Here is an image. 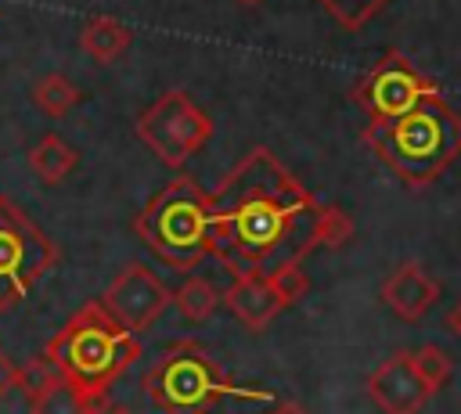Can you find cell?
<instances>
[{
    "label": "cell",
    "mask_w": 461,
    "mask_h": 414,
    "mask_svg": "<svg viewBox=\"0 0 461 414\" xmlns=\"http://www.w3.org/2000/svg\"><path fill=\"white\" fill-rule=\"evenodd\" d=\"M346 32H360L371 18H378L393 0H317Z\"/></svg>",
    "instance_id": "obj_20"
},
{
    "label": "cell",
    "mask_w": 461,
    "mask_h": 414,
    "mask_svg": "<svg viewBox=\"0 0 461 414\" xmlns=\"http://www.w3.org/2000/svg\"><path fill=\"white\" fill-rule=\"evenodd\" d=\"M169 299H173V292L162 284V277L151 266L130 263L112 277V284L101 292L97 302L104 306V313L115 324H122L126 331L137 335V331H148L166 313Z\"/></svg>",
    "instance_id": "obj_9"
},
{
    "label": "cell",
    "mask_w": 461,
    "mask_h": 414,
    "mask_svg": "<svg viewBox=\"0 0 461 414\" xmlns=\"http://www.w3.org/2000/svg\"><path fill=\"white\" fill-rule=\"evenodd\" d=\"M140 144L169 169H184L212 137V119L194 104L187 90H166L158 94L133 122Z\"/></svg>",
    "instance_id": "obj_6"
},
{
    "label": "cell",
    "mask_w": 461,
    "mask_h": 414,
    "mask_svg": "<svg viewBox=\"0 0 461 414\" xmlns=\"http://www.w3.org/2000/svg\"><path fill=\"white\" fill-rule=\"evenodd\" d=\"M18 382H22V367H14V364H11V356L0 349V400H4L7 392H14V389H18Z\"/></svg>",
    "instance_id": "obj_22"
},
{
    "label": "cell",
    "mask_w": 461,
    "mask_h": 414,
    "mask_svg": "<svg viewBox=\"0 0 461 414\" xmlns=\"http://www.w3.org/2000/svg\"><path fill=\"white\" fill-rule=\"evenodd\" d=\"M140 385H144V396L162 414H209L223 396L270 400V392H245V389H238L198 338L173 342L144 371Z\"/></svg>",
    "instance_id": "obj_5"
},
{
    "label": "cell",
    "mask_w": 461,
    "mask_h": 414,
    "mask_svg": "<svg viewBox=\"0 0 461 414\" xmlns=\"http://www.w3.org/2000/svg\"><path fill=\"white\" fill-rule=\"evenodd\" d=\"M144 353L140 338L133 331H126L122 324H115L104 306L97 299L83 302L65 328L47 342L43 360L65 378L72 382L86 400L94 403H108V389L112 382L137 364Z\"/></svg>",
    "instance_id": "obj_3"
},
{
    "label": "cell",
    "mask_w": 461,
    "mask_h": 414,
    "mask_svg": "<svg viewBox=\"0 0 461 414\" xmlns=\"http://www.w3.org/2000/svg\"><path fill=\"white\" fill-rule=\"evenodd\" d=\"M360 137L411 191H425L461 158V112L432 90L396 119H367Z\"/></svg>",
    "instance_id": "obj_2"
},
{
    "label": "cell",
    "mask_w": 461,
    "mask_h": 414,
    "mask_svg": "<svg viewBox=\"0 0 461 414\" xmlns=\"http://www.w3.org/2000/svg\"><path fill=\"white\" fill-rule=\"evenodd\" d=\"M447 328H450V331L461 338V299H457V302L447 310Z\"/></svg>",
    "instance_id": "obj_23"
},
{
    "label": "cell",
    "mask_w": 461,
    "mask_h": 414,
    "mask_svg": "<svg viewBox=\"0 0 461 414\" xmlns=\"http://www.w3.org/2000/svg\"><path fill=\"white\" fill-rule=\"evenodd\" d=\"M378 299H382V306H385L389 313H396L400 320L414 324V320H421V317L436 306L439 284H436V277H432L418 259H403L396 270H389V274L382 277Z\"/></svg>",
    "instance_id": "obj_12"
},
{
    "label": "cell",
    "mask_w": 461,
    "mask_h": 414,
    "mask_svg": "<svg viewBox=\"0 0 461 414\" xmlns=\"http://www.w3.org/2000/svg\"><path fill=\"white\" fill-rule=\"evenodd\" d=\"M169 306H176L180 320H187V324H205V320L216 313V306H220V292H216L212 281H205V277H184V284L173 292Z\"/></svg>",
    "instance_id": "obj_17"
},
{
    "label": "cell",
    "mask_w": 461,
    "mask_h": 414,
    "mask_svg": "<svg viewBox=\"0 0 461 414\" xmlns=\"http://www.w3.org/2000/svg\"><path fill=\"white\" fill-rule=\"evenodd\" d=\"M353 238V220L335 202H321L313 216V252L317 248H342Z\"/></svg>",
    "instance_id": "obj_18"
},
{
    "label": "cell",
    "mask_w": 461,
    "mask_h": 414,
    "mask_svg": "<svg viewBox=\"0 0 461 414\" xmlns=\"http://www.w3.org/2000/svg\"><path fill=\"white\" fill-rule=\"evenodd\" d=\"M101 414H133V410H130L126 403H104V410H101Z\"/></svg>",
    "instance_id": "obj_25"
},
{
    "label": "cell",
    "mask_w": 461,
    "mask_h": 414,
    "mask_svg": "<svg viewBox=\"0 0 461 414\" xmlns=\"http://www.w3.org/2000/svg\"><path fill=\"white\" fill-rule=\"evenodd\" d=\"M32 104L47 119H65L79 104V86L65 72H47V76H40L32 83Z\"/></svg>",
    "instance_id": "obj_16"
},
{
    "label": "cell",
    "mask_w": 461,
    "mask_h": 414,
    "mask_svg": "<svg viewBox=\"0 0 461 414\" xmlns=\"http://www.w3.org/2000/svg\"><path fill=\"white\" fill-rule=\"evenodd\" d=\"M267 281H270V288H274V295H277V302L281 306H295L306 292H310V277H306V270H303V263H277L274 270H267Z\"/></svg>",
    "instance_id": "obj_21"
},
{
    "label": "cell",
    "mask_w": 461,
    "mask_h": 414,
    "mask_svg": "<svg viewBox=\"0 0 461 414\" xmlns=\"http://www.w3.org/2000/svg\"><path fill=\"white\" fill-rule=\"evenodd\" d=\"M133 230L158 263L191 274L209 256V191L194 176L176 173L144 202L133 216Z\"/></svg>",
    "instance_id": "obj_4"
},
{
    "label": "cell",
    "mask_w": 461,
    "mask_h": 414,
    "mask_svg": "<svg viewBox=\"0 0 461 414\" xmlns=\"http://www.w3.org/2000/svg\"><path fill=\"white\" fill-rule=\"evenodd\" d=\"M130 43H133L130 25H122V22L112 18V14H94V18H86L83 29H79V47H83V54H86L90 61H97V65L119 61V58L130 50Z\"/></svg>",
    "instance_id": "obj_14"
},
{
    "label": "cell",
    "mask_w": 461,
    "mask_h": 414,
    "mask_svg": "<svg viewBox=\"0 0 461 414\" xmlns=\"http://www.w3.org/2000/svg\"><path fill=\"white\" fill-rule=\"evenodd\" d=\"M18 389L25 392L29 414H101L104 403L86 400L72 382H65L43 356H36L29 367H22Z\"/></svg>",
    "instance_id": "obj_11"
},
{
    "label": "cell",
    "mask_w": 461,
    "mask_h": 414,
    "mask_svg": "<svg viewBox=\"0 0 461 414\" xmlns=\"http://www.w3.org/2000/svg\"><path fill=\"white\" fill-rule=\"evenodd\" d=\"M25 162H29V169H32V176L40 180V184H61L72 169H76V162H79V151L61 137V133H43L32 148H29V155H25Z\"/></svg>",
    "instance_id": "obj_15"
},
{
    "label": "cell",
    "mask_w": 461,
    "mask_h": 414,
    "mask_svg": "<svg viewBox=\"0 0 461 414\" xmlns=\"http://www.w3.org/2000/svg\"><path fill=\"white\" fill-rule=\"evenodd\" d=\"M230 288L220 295V302L249 328V331H267L274 324V317L285 310L267 281V270H238L230 274Z\"/></svg>",
    "instance_id": "obj_13"
},
{
    "label": "cell",
    "mask_w": 461,
    "mask_h": 414,
    "mask_svg": "<svg viewBox=\"0 0 461 414\" xmlns=\"http://www.w3.org/2000/svg\"><path fill=\"white\" fill-rule=\"evenodd\" d=\"M367 396L382 414H421L425 403L432 400L411 364V349L389 353L367 374Z\"/></svg>",
    "instance_id": "obj_10"
},
{
    "label": "cell",
    "mask_w": 461,
    "mask_h": 414,
    "mask_svg": "<svg viewBox=\"0 0 461 414\" xmlns=\"http://www.w3.org/2000/svg\"><path fill=\"white\" fill-rule=\"evenodd\" d=\"M238 4H245V7H256V4H263V0H238Z\"/></svg>",
    "instance_id": "obj_26"
},
{
    "label": "cell",
    "mask_w": 461,
    "mask_h": 414,
    "mask_svg": "<svg viewBox=\"0 0 461 414\" xmlns=\"http://www.w3.org/2000/svg\"><path fill=\"white\" fill-rule=\"evenodd\" d=\"M54 263L58 241L47 238L22 205L0 194V313L14 310L32 292V284L54 270Z\"/></svg>",
    "instance_id": "obj_7"
},
{
    "label": "cell",
    "mask_w": 461,
    "mask_h": 414,
    "mask_svg": "<svg viewBox=\"0 0 461 414\" xmlns=\"http://www.w3.org/2000/svg\"><path fill=\"white\" fill-rule=\"evenodd\" d=\"M411 364H414L421 385L429 389V396H436V392L450 382V374H454V360H450L436 342H425V346L411 349Z\"/></svg>",
    "instance_id": "obj_19"
},
{
    "label": "cell",
    "mask_w": 461,
    "mask_h": 414,
    "mask_svg": "<svg viewBox=\"0 0 461 414\" xmlns=\"http://www.w3.org/2000/svg\"><path fill=\"white\" fill-rule=\"evenodd\" d=\"M439 90V83L425 72H418L400 50H385L357 83L353 101L367 112V119H396L411 112L425 94Z\"/></svg>",
    "instance_id": "obj_8"
},
{
    "label": "cell",
    "mask_w": 461,
    "mask_h": 414,
    "mask_svg": "<svg viewBox=\"0 0 461 414\" xmlns=\"http://www.w3.org/2000/svg\"><path fill=\"white\" fill-rule=\"evenodd\" d=\"M270 414H310V410H306L303 403H295V400H281V403H277Z\"/></svg>",
    "instance_id": "obj_24"
},
{
    "label": "cell",
    "mask_w": 461,
    "mask_h": 414,
    "mask_svg": "<svg viewBox=\"0 0 461 414\" xmlns=\"http://www.w3.org/2000/svg\"><path fill=\"white\" fill-rule=\"evenodd\" d=\"M317 205L285 162L256 144L209 191L205 248L230 274L263 270L270 259L303 263L313 252Z\"/></svg>",
    "instance_id": "obj_1"
}]
</instances>
